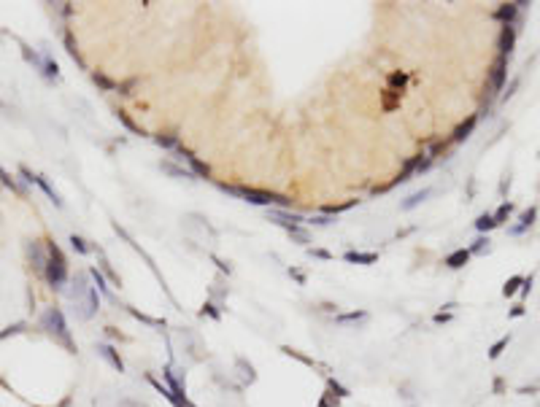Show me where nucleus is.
I'll use <instances>...</instances> for the list:
<instances>
[{
    "label": "nucleus",
    "instance_id": "39",
    "mask_svg": "<svg viewBox=\"0 0 540 407\" xmlns=\"http://www.w3.org/2000/svg\"><path fill=\"white\" fill-rule=\"evenodd\" d=\"M524 313H527V310H524V305H516V308H511L508 316H511V318H519V316H524Z\"/></svg>",
    "mask_w": 540,
    "mask_h": 407
},
{
    "label": "nucleus",
    "instance_id": "2",
    "mask_svg": "<svg viewBox=\"0 0 540 407\" xmlns=\"http://www.w3.org/2000/svg\"><path fill=\"white\" fill-rule=\"evenodd\" d=\"M222 189L235 195V197H243L246 203H251V205H289L286 197L273 195V192H262V189H243V186H227V184H222Z\"/></svg>",
    "mask_w": 540,
    "mask_h": 407
},
{
    "label": "nucleus",
    "instance_id": "31",
    "mask_svg": "<svg viewBox=\"0 0 540 407\" xmlns=\"http://www.w3.org/2000/svg\"><path fill=\"white\" fill-rule=\"evenodd\" d=\"M405 81H408V73H392V76H389V84L392 86H400V89H403Z\"/></svg>",
    "mask_w": 540,
    "mask_h": 407
},
{
    "label": "nucleus",
    "instance_id": "42",
    "mask_svg": "<svg viewBox=\"0 0 540 407\" xmlns=\"http://www.w3.org/2000/svg\"><path fill=\"white\" fill-rule=\"evenodd\" d=\"M311 253H313V256H319V259H330V253H327V251H322V248H316V251L311 248Z\"/></svg>",
    "mask_w": 540,
    "mask_h": 407
},
{
    "label": "nucleus",
    "instance_id": "16",
    "mask_svg": "<svg viewBox=\"0 0 540 407\" xmlns=\"http://www.w3.org/2000/svg\"><path fill=\"white\" fill-rule=\"evenodd\" d=\"M427 197H430V189H422V192H416L413 197H408V200H405V203L400 205V208H403V210H411V208H416L419 203H424Z\"/></svg>",
    "mask_w": 540,
    "mask_h": 407
},
{
    "label": "nucleus",
    "instance_id": "46",
    "mask_svg": "<svg viewBox=\"0 0 540 407\" xmlns=\"http://www.w3.org/2000/svg\"><path fill=\"white\" fill-rule=\"evenodd\" d=\"M189 407H195V405H192V402H189Z\"/></svg>",
    "mask_w": 540,
    "mask_h": 407
},
{
    "label": "nucleus",
    "instance_id": "44",
    "mask_svg": "<svg viewBox=\"0 0 540 407\" xmlns=\"http://www.w3.org/2000/svg\"><path fill=\"white\" fill-rule=\"evenodd\" d=\"M535 391H538L535 386H530V389H527V386H524V389H519V394H535Z\"/></svg>",
    "mask_w": 540,
    "mask_h": 407
},
{
    "label": "nucleus",
    "instance_id": "14",
    "mask_svg": "<svg viewBox=\"0 0 540 407\" xmlns=\"http://www.w3.org/2000/svg\"><path fill=\"white\" fill-rule=\"evenodd\" d=\"M516 11H519V5H516V3H505L503 8H497V11H495V19H503V22H508V24H511V19L516 16Z\"/></svg>",
    "mask_w": 540,
    "mask_h": 407
},
{
    "label": "nucleus",
    "instance_id": "37",
    "mask_svg": "<svg viewBox=\"0 0 540 407\" xmlns=\"http://www.w3.org/2000/svg\"><path fill=\"white\" fill-rule=\"evenodd\" d=\"M24 329V324H14V326H8L5 332H0V340H5L8 335H16V332H22Z\"/></svg>",
    "mask_w": 540,
    "mask_h": 407
},
{
    "label": "nucleus",
    "instance_id": "5",
    "mask_svg": "<svg viewBox=\"0 0 540 407\" xmlns=\"http://www.w3.org/2000/svg\"><path fill=\"white\" fill-rule=\"evenodd\" d=\"M100 356L105 359V362H108L111 367H114L116 372H124V362H122V356H119V351L114 348V345H108V343H100L97 348H95Z\"/></svg>",
    "mask_w": 540,
    "mask_h": 407
},
{
    "label": "nucleus",
    "instance_id": "4",
    "mask_svg": "<svg viewBox=\"0 0 540 407\" xmlns=\"http://www.w3.org/2000/svg\"><path fill=\"white\" fill-rule=\"evenodd\" d=\"M76 308H81V310H78V316H81V318H92V316H95L97 308H100V297H97L95 286H92V289L86 291V294H84L81 299H78Z\"/></svg>",
    "mask_w": 540,
    "mask_h": 407
},
{
    "label": "nucleus",
    "instance_id": "41",
    "mask_svg": "<svg viewBox=\"0 0 540 407\" xmlns=\"http://www.w3.org/2000/svg\"><path fill=\"white\" fill-rule=\"evenodd\" d=\"M530 289H532V275H530V278H524V283H522V294L527 297V294H530Z\"/></svg>",
    "mask_w": 540,
    "mask_h": 407
},
{
    "label": "nucleus",
    "instance_id": "21",
    "mask_svg": "<svg viewBox=\"0 0 540 407\" xmlns=\"http://www.w3.org/2000/svg\"><path fill=\"white\" fill-rule=\"evenodd\" d=\"M327 386H330V394H332L335 399H346V397H349V389H346V386H341L335 378H330Z\"/></svg>",
    "mask_w": 540,
    "mask_h": 407
},
{
    "label": "nucleus",
    "instance_id": "28",
    "mask_svg": "<svg viewBox=\"0 0 540 407\" xmlns=\"http://www.w3.org/2000/svg\"><path fill=\"white\" fill-rule=\"evenodd\" d=\"M92 78H95V84H100L103 89H108V92H111V89H116V84L111 81V78H105L103 73H92Z\"/></svg>",
    "mask_w": 540,
    "mask_h": 407
},
{
    "label": "nucleus",
    "instance_id": "30",
    "mask_svg": "<svg viewBox=\"0 0 540 407\" xmlns=\"http://www.w3.org/2000/svg\"><path fill=\"white\" fill-rule=\"evenodd\" d=\"M357 205V200H349V203H343V205H327V213H341V210H349V208H354Z\"/></svg>",
    "mask_w": 540,
    "mask_h": 407
},
{
    "label": "nucleus",
    "instance_id": "34",
    "mask_svg": "<svg viewBox=\"0 0 540 407\" xmlns=\"http://www.w3.org/2000/svg\"><path fill=\"white\" fill-rule=\"evenodd\" d=\"M200 313H203V316H205V313H208V316L213 318V321H219V318H222V313H219L216 308H213L211 302H205V305H203V310H200Z\"/></svg>",
    "mask_w": 540,
    "mask_h": 407
},
{
    "label": "nucleus",
    "instance_id": "6",
    "mask_svg": "<svg viewBox=\"0 0 540 407\" xmlns=\"http://www.w3.org/2000/svg\"><path fill=\"white\" fill-rule=\"evenodd\" d=\"M22 176L27 178V181H32V184H38V186H41V189L46 192V197H49V200H51V203H54V205H62V200H59V195H57L54 189H51V186H49V181H46L43 176H32V173H30L27 168H22Z\"/></svg>",
    "mask_w": 540,
    "mask_h": 407
},
{
    "label": "nucleus",
    "instance_id": "36",
    "mask_svg": "<svg viewBox=\"0 0 540 407\" xmlns=\"http://www.w3.org/2000/svg\"><path fill=\"white\" fill-rule=\"evenodd\" d=\"M70 245H73V248H76L78 253H86V243H84V240L78 237V235H73V237H70Z\"/></svg>",
    "mask_w": 540,
    "mask_h": 407
},
{
    "label": "nucleus",
    "instance_id": "12",
    "mask_svg": "<svg viewBox=\"0 0 540 407\" xmlns=\"http://www.w3.org/2000/svg\"><path fill=\"white\" fill-rule=\"evenodd\" d=\"M365 318H368L365 310H354V313H341V316H335V321L338 324H359V321H365Z\"/></svg>",
    "mask_w": 540,
    "mask_h": 407
},
{
    "label": "nucleus",
    "instance_id": "24",
    "mask_svg": "<svg viewBox=\"0 0 540 407\" xmlns=\"http://www.w3.org/2000/svg\"><path fill=\"white\" fill-rule=\"evenodd\" d=\"M89 275L95 278V286H97V291L100 294H105V297H111V291H108V286H105V281H103V275H100L97 270H89Z\"/></svg>",
    "mask_w": 540,
    "mask_h": 407
},
{
    "label": "nucleus",
    "instance_id": "25",
    "mask_svg": "<svg viewBox=\"0 0 540 407\" xmlns=\"http://www.w3.org/2000/svg\"><path fill=\"white\" fill-rule=\"evenodd\" d=\"M162 170H168L170 176H176V178H195L192 170H181V168H173V165H162Z\"/></svg>",
    "mask_w": 540,
    "mask_h": 407
},
{
    "label": "nucleus",
    "instance_id": "1",
    "mask_svg": "<svg viewBox=\"0 0 540 407\" xmlns=\"http://www.w3.org/2000/svg\"><path fill=\"white\" fill-rule=\"evenodd\" d=\"M41 326L49 335H54L59 343H65V348H68L70 353L76 351V345H73V340H70V332H68V324H65V316H62V310L59 308H49L43 313V318H41Z\"/></svg>",
    "mask_w": 540,
    "mask_h": 407
},
{
    "label": "nucleus",
    "instance_id": "43",
    "mask_svg": "<svg viewBox=\"0 0 540 407\" xmlns=\"http://www.w3.org/2000/svg\"><path fill=\"white\" fill-rule=\"evenodd\" d=\"M495 391H497V394H503V378H497V380H495Z\"/></svg>",
    "mask_w": 540,
    "mask_h": 407
},
{
    "label": "nucleus",
    "instance_id": "20",
    "mask_svg": "<svg viewBox=\"0 0 540 407\" xmlns=\"http://www.w3.org/2000/svg\"><path fill=\"white\" fill-rule=\"evenodd\" d=\"M473 127H476V116H470L468 122H465V124L454 132V141H457V143H459V141H465V138H468L470 132H473Z\"/></svg>",
    "mask_w": 540,
    "mask_h": 407
},
{
    "label": "nucleus",
    "instance_id": "45",
    "mask_svg": "<svg viewBox=\"0 0 540 407\" xmlns=\"http://www.w3.org/2000/svg\"><path fill=\"white\" fill-rule=\"evenodd\" d=\"M313 224H330V218L327 216H319V218H313Z\"/></svg>",
    "mask_w": 540,
    "mask_h": 407
},
{
    "label": "nucleus",
    "instance_id": "19",
    "mask_svg": "<svg viewBox=\"0 0 540 407\" xmlns=\"http://www.w3.org/2000/svg\"><path fill=\"white\" fill-rule=\"evenodd\" d=\"M397 105H400V92L386 89V92H384V108H386V111H395Z\"/></svg>",
    "mask_w": 540,
    "mask_h": 407
},
{
    "label": "nucleus",
    "instance_id": "40",
    "mask_svg": "<svg viewBox=\"0 0 540 407\" xmlns=\"http://www.w3.org/2000/svg\"><path fill=\"white\" fill-rule=\"evenodd\" d=\"M289 275L295 278L297 283H305V272H300V270H289Z\"/></svg>",
    "mask_w": 540,
    "mask_h": 407
},
{
    "label": "nucleus",
    "instance_id": "10",
    "mask_svg": "<svg viewBox=\"0 0 540 407\" xmlns=\"http://www.w3.org/2000/svg\"><path fill=\"white\" fill-rule=\"evenodd\" d=\"M343 259H346V262H351V264H373V262L378 259V253H373V251H370V253H362V251H349Z\"/></svg>",
    "mask_w": 540,
    "mask_h": 407
},
{
    "label": "nucleus",
    "instance_id": "29",
    "mask_svg": "<svg viewBox=\"0 0 540 407\" xmlns=\"http://www.w3.org/2000/svg\"><path fill=\"white\" fill-rule=\"evenodd\" d=\"M486 251H489V237H478L476 245L470 248V253H486Z\"/></svg>",
    "mask_w": 540,
    "mask_h": 407
},
{
    "label": "nucleus",
    "instance_id": "17",
    "mask_svg": "<svg viewBox=\"0 0 540 407\" xmlns=\"http://www.w3.org/2000/svg\"><path fill=\"white\" fill-rule=\"evenodd\" d=\"M524 283V278L522 275H513V278H508V281H505V286H503V297H513L519 291V286Z\"/></svg>",
    "mask_w": 540,
    "mask_h": 407
},
{
    "label": "nucleus",
    "instance_id": "33",
    "mask_svg": "<svg viewBox=\"0 0 540 407\" xmlns=\"http://www.w3.org/2000/svg\"><path fill=\"white\" fill-rule=\"evenodd\" d=\"M154 141L159 146H165V149H176V138H173V135H157Z\"/></svg>",
    "mask_w": 540,
    "mask_h": 407
},
{
    "label": "nucleus",
    "instance_id": "11",
    "mask_svg": "<svg viewBox=\"0 0 540 407\" xmlns=\"http://www.w3.org/2000/svg\"><path fill=\"white\" fill-rule=\"evenodd\" d=\"M513 41H516V30H513V24H505L503 35H500V49H503V54H511Z\"/></svg>",
    "mask_w": 540,
    "mask_h": 407
},
{
    "label": "nucleus",
    "instance_id": "3",
    "mask_svg": "<svg viewBox=\"0 0 540 407\" xmlns=\"http://www.w3.org/2000/svg\"><path fill=\"white\" fill-rule=\"evenodd\" d=\"M49 253H51V259L46 262V270H43L46 283H49L51 289H62L65 281H68V264H65V256L59 253L57 245H49Z\"/></svg>",
    "mask_w": 540,
    "mask_h": 407
},
{
    "label": "nucleus",
    "instance_id": "7",
    "mask_svg": "<svg viewBox=\"0 0 540 407\" xmlns=\"http://www.w3.org/2000/svg\"><path fill=\"white\" fill-rule=\"evenodd\" d=\"M270 218H273L276 224L286 226V229H292V226H297L300 221H303V216H297V213H284V210H273Z\"/></svg>",
    "mask_w": 540,
    "mask_h": 407
},
{
    "label": "nucleus",
    "instance_id": "32",
    "mask_svg": "<svg viewBox=\"0 0 540 407\" xmlns=\"http://www.w3.org/2000/svg\"><path fill=\"white\" fill-rule=\"evenodd\" d=\"M116 116H119V122H122L124 127H127V130H132V132H138V127H135V122H132V119L127 116V113L124 111H116Z\"/></svg>",
    "mask_w": 540,
    "mask_h": 407
},
{
    "label": "nucleus",
    "instance_id": "38",
    "mask_svg": "<svg viewBox=\"0 0 540 407\" xmlns=\"http://www.w3.org/2000/svg\"><path fill=\"white\" fill-rule=\"evenodd\" d=\"M432 321H435V324H449V321H451V313H443V310H441V313H435V318H432Z\"/></svg>",
    "mask_w": 540,
    "mask_h": 407
},
{
    "label": "nucleus",
    "instance_id": "15",
    "mask_svg": "<svg viewBox=\"0 0 540 407\" xmlns=\"http://www.w3.org/2000/svg\"><path fill=\"white\" fill-rule=\"evenodd\" d=\"M503 81H505V57H500V62L495 65V73H492V86L500 89Z\"/></svg>",
    "mask_w": 540,
    "mask_h": 407
},
{
    "label": "nucleus",
    "instance_id": "18",
    "mask_svg": "<svg viewBox=\"0 0 540 407\" xmlns=\"http://www.w3.org/2000/svg\"><path fill=\"white\" fill-rule=\"evenodd\" d=\"M511 213H513V205H511V203H503L492 218H495V224H497V226H503V224H505V218H508Z\"/></svg>",
    "mask_w": 540,
    "mask_h": 407
},
{
    "label": "nucleus",
    "instance_id": "23",
    "mask_svg": "<svg viewBox=\"0 0 540 407\" xmlns=\"http://www.w3.org/2000/svg\"><path fill=\"white\" fill-rule=\"evenodd\" d=\"M495 218L489 216V213H484V216H478V221H476V229L478 232H489V229H495Z\"/></svg>",
    "mask_w": 540,
    "mask_h": 407
},
{
    "label": "nucleus",
    "instance_id": "9",
    "mask_svg": "<svg viewBox=\"0 0 540 407\" xmlns=\"http://www.w3.org/2000/svg\"><path fill=\"white\" fill-rule=\"evenodd\" d=\"M470 259V248H459L454 253H449L446 256V267H451V270H459V267H465Z\"/></svg>",
    "mask_w": 540,
    "mask_h": 407
},
{
    "label": "nucleus",
    "instance_id": "22",
    "mask_svg": "<svg viewBox=\"0 0 540 407\" xmlns=\"http://www.w3.org/2000/svg\"><path fill=\"white\" fill-rule=\"evenodd\" d=\"M535 216H538V208L532 205V208H527L524 213H522V218H519V229H527V226H532V221H535Z\"/></svg>",
    "mask_w": 540,
    "mask_h": 407
},
{
    "label": "nucleus",
    "instance_id": "35",
    "mask_svg": "<svg viewBox=\"0 0 540 407\" xmlns=\"http://www.w3.org/2000/svg\"><path fill=\"white\" fill-rule=\"evenodd\" d=\"M0 178H3V184H5V186H11L14 192H19V184H16L14 178H11V176H8V173H5L3 168H0Z\"/></svg>",
    "mask_w": 540,
    "mask_h": 407
},
{
    "label": "nucleus",
    "instance_id": "8",
    "mask_svg": "<svg viewBox=\"0 0 540 407\" xmlns=\"http://www.w3.org/2000/svg\"><path fill=\"white\" fill-rule=\"evenodd\" d=\"M176 157L181 159V162H189V165H192V173H200V176H208V165H203L197 157H192L189 151H181V149H176Z\"/></svg>",
    "mask_w": 540,
    "mask_h": 407
},
{
    "label": "nucleus",
    "instance_id": "13",
    "mask_svg": "<svg viewBox=\"0 0 540 407\" xmlns=\"http://www.w3.org/2000/svg\"><path fill=\"white\" fill-rule=\"evenodd\" d=\"M508 345H511V335H503V337H500L497 343H495V345H492V348H489V359H492V362H495V359H500V356H503V351L508 348Z\"/></svg>",
    "mask_w": 540,
    "mask_h": 407
},
{
    "label": "nucleus",
    "instance_id": "26",
    "mask_svg": "<svg viewBox=\"0 0 540 407\" xmlns=\"http://www.w3.org/2000/svg\"><path fill=\"white\" fill-rule=\"evenodd\" d=\"M281 351L286 353V356H295V359H297V362H303V364H308V367H316V362H313V359H308V356H303V353H300V351H292V348H286V345H284V348H281Z\"/></svg>",
    "mask_w": 540,
    "mask_h": 407
},
{
    "label": "nucleus",
    "instance_id": "27",
    "mask_svg": "<svg viewBox=\"0 0 540 407\" xmlns=\"http://www.w3.org/2000/svg\"><path fill=\"white\" fill-rule=\"evenodd\" d=\"M41 73H43L46 78H54V76H57V62H51V59L46 57L43 65H41Z\"/></svg>",
    "mask_w": 540,
    "mask_h": 407
}]
</instances>
